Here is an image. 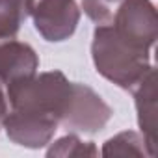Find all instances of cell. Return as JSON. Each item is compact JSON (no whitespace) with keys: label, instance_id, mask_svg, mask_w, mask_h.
Listing matches in <instances>:
<instances>
[{"label":"cell","instance_id":"cell-11","mask_svg":"<svg viewBox=\"0 0 158 158\" xmlns=\"http://www.w3.org/2000/svg\"><path fill=\"white\" fill-rule=\"evenodd\" d=\"M10 110V102H8V95H6V88L4 84L0 82V128H2V123H4V117Z\"/></svg>","mask_w":158,"mask_h":158},{"label":"cell","instance_id":"cell-3","mask_svg":"<svg viewBox=\"0 0 158 158\" xmlns=\"http://www.w3.org/2000/svg\"><path fill=\"white\" fill-rule=\"evenodd\" d=\"M112 108L89 86L73 82L69 104L60 121L67 130L76 134H97L112 119Z\"/></svg>","mask_w":158,"mask_h":158},{"label":"cell","instance_id":"cell-10","mask_svg":"<svg viewBox=\"0 0 158 158\" xmlns=\"http://www.w3.org/2000/svg\"><path fill=\"white\" fill-rule=\"evenodd\" d=\"M125 0H82L84 13L97 24H108Z\"/></svg>","mask_w":158,"mask_h":158},{"label":"cell","instance_id":"cell-4","mask_svg":"<svg viewBox=\"0 0 158 158\" xmlns=\"http://www.w3.org/2000/svg\"><path fill=\"white\" fill-rule=\"evenodd\" d=\"M108 24L149 48L158 39V17L151 0H125Z\"/></svg>","mask_w":158,"mask_h":158},{"label":"cell","instance_id":"cell-9","mask_svg":"<svg viewBox=\"0 0 158 158\" xmlns=\"http://www.w3.org/2000/svg\"><path fill=\"white\" fill-rule=\"evenodd\" d=\"M97 154V147L93 145V141H82L76 134H67L60 139H56L48 151L47 156H95Z\"/></svg>","mask_w":158,"mask_h":158},{"label":"cell","instance_id":"cell-8","mask_svg":"<svg viewBox=\"0 0 158 158\" xmlns=\"http://www.w3.org/2000/svg\"><path fill=\"white\" fill-rule=\"evenodd\" d=\"M26 17V0H0V37H17Z\"/></svg>","mask_w":158,"mask_h":158},{"label":"cell","instance_id":"cell-7","mask_svg":"<svg viewBox=\"0 0 158 158\" xmlns=\"http://www.w3.org/2000/svg\"><path fill=\"white\" fill-rule=\"evenodd\" d=\"M102 154L104 156H152L145 138L134 130H125L110 138L102 147Z\"/></svg>","mask_w":158,"mask_h":158},{"label":"cell","instance_id":"cell-5","mask_svg":"<svg viewBox=\"0 0 158 158\" xmlns=\"http://www.w3.org/2000/svg\"><path fill=\"white\" fill-rule=\"evenodd\" d=\"M39 67L35 50L17 37H0V82L4 88L34 76Z\"/></svg>","mask_w":158,"mask_h":158},{"label":"cell","instance_id":"cell-2","mask_svg":"<svg viewBox=\"0 0 158 158\" xmlns=\"http://www.w3.org/2000/svg\"><path fill=\"white\" fill-rule=\"evenodd\" d=\"M26 15L39 35L50 43L69 39L80 23L76 0H26Z\"/></svg>","mask_w":158,"mask_h":158},{"label":"cell","instance_id":"cell-1","mask_svg":"<svg viewBox=\"0 0 158 158\" xmlns=\"http://www.w3.org/2000/svg\"><path fill=\"white\" fill-rule=\"evenodd\" d=\"M151 52L152 48L125 35L112 24H101L93 32L91 58L97 73L125 91H132L154 71Z\"/></svg>","mask_w":158,"mask_h":158},{"label":"cell","instance_id":"cell-6","mask_svg":"<svg viewBox=\"0 0 158 158\" xmlns=\"http://www.w3.org/2000/svg\"><path fill=\"white\" fill-rule=\"evenodd\" d=\"M138 112V125L147 141L151 154H156V74L151 71L143 80L130 91Z\"/></svg>","mask_w":158,"mask_h":158}]
</instances>
